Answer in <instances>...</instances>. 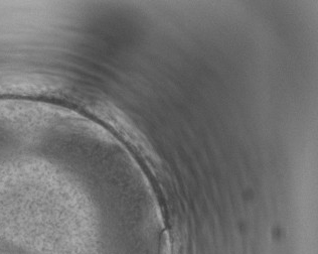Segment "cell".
<instances>
[{
    "instance_id": "cell-1",
    "label": "cell",
    "mask_w": 318,
    "mask_h": 254,
    "mask_svg": "<svg viewBox=\"0 0 318 254\" xmlns=\"http://www.w3.org/2000/svg\"><path fill=\"white\" fill-rule=\"evenodd\" d=\"M161 254H170V245H169V241L166 237H164L163 242H162Z\"/></svg>"
}]
</instances>
